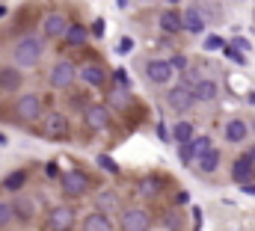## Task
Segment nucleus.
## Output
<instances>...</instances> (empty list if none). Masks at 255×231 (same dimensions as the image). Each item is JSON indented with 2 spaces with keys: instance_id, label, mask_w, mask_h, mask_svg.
I'll list each match as a JSON object with an SVG mask.
<instances>
[{
  "instance_id": "f257e3e1",
  "label": "nucleus",
  "mask_w": 255,
  "mask_h": 231,
  "mask_svg": "<svg viewBox=\"0 0 255 231\" xmlns=\"http://www.w3.org/2000/svg\"><path fill=\"white\" fill-rule=\"evenodd\" d=\"M42 54H45V45H42V39H36V36H21V39L12 45V62H15L18 68H33V65H39Z\"/></svg>"
},
{
  "instance_id": "f03ea898",
  "label": "nucleus",
  "mask_w": 255,
  "mask_h": 231,
  "mask_svg": "<svg viewBox=\"0 0 255 231\" xmlns=\"http://www.w3.org/2000/svg\"><path fill=\"white\" fill-rule=\"evenodd\" d=\"M77 223V214L71 205H57L48 211V220H45V229L48 231H71Z\"/></svg>"
},
{
  "instance_id": "7ed1b4c3",
  "label": "nucleus",
  "mask_w": 255,
  "mask_h": 231,
  "mask_svg": "<svg viewBox=\"0 0 255 231\" xmlns=\"http://www.w3.org/2000/svg\"><path fill=\"white\" fill-rule=\"evenodd\" d=\"M193 104H196V92L187 83H178L166 92V107L175 113H187V110H193Z\"/></svg>"
},
{
  "instance_id": "20e7f679",
  "label": "nucleus",
  "mask_w": 255,
  "mask_h": 231,
  "mask_svg": "<svg viewBox=\"0 0 255 231\" xmlns=\"http://www.w3.org/2000/svg\"><path fill=\"white\" fill-rule=\"evenodd\" d=\"M60 190H63L65 199H80V196H86V190H89V178L80 172V169H68V172H63V178H60Z\"/></svg>"
},
{
  "instance_id": "39448f33",
  "label": "nucleus",
  "mask_w": 255,
  "mask_h": 231,
  "mask_svg": "<svg viewBox=\"0 0 255 231\" xmlns=\"http://www.w3.org/2000/svg\"><path fill=\"white\" fill-rule=\"evenodd\" d=\"M151 214L145 208H128L122 211V220H119V229L122 231H148L151 229Z\"/></svg>"
},
{
  "instance_id": "423d86ee",
  "label": "nucleus",
  "mask_w": 255,
  "mask_h": 231,
  "mask_svg": "<svg viewBox=\"0 0 255 231\" xmlns=\"http://www.w3.org/2000/svg\"><path fill=\"white\" fill-rule=\"evenodd\" d=\"M77 77H80V74H77L74 62H68V59H60V62L51 68V74H48V83H51L54 89H68V86H71Z\"/></svg>"
},
{
  "instance_id": "0eeeda50",
  "label": "nucleus",
  "mask_w": 255,
  "mask_h": 231,
  "mask_svg": "<svg viewBox=\"0 0 255 231\" xmlns=\"http://www.w3.org/2000/svg\"><path fill=\"white\" fill-rule=\"evenodd\" d=\"M15 116L21 118V121H27V124H33L39 116H42V98L33 92V95H21L18 101H15Z\"/></svg>"
},
{
  "instance_id": "6e6552de",
  "label": "nucleus",
  "mask_w": 255,
  "mask_h": 231,
  "mask_svg": "<svg viewBox=\"0 0 255 231\" xmlns=\"http://www.w3.org/2000/svg\"><path fill=\"white\" fill-rule=\"evenodd\" d=\"M172 65H169V59H148L145 62V77L154 83V86H166L169 80H172Z\"/></svg>"
},
{
  "instance_id": "1a4fd4ad",
  "label": "nucleus",
  "mask_w": 255,
  "mask_h": 231,
  "mask_svg": "<svg viewBox=\"0 0 255 231\" xmlns=\"http://www.w3.org/2000/svg\"><path fill=\"white\" fill-rule=\"evenodd\" d=\"M83 121H86L92 130H107L110 121H113V116H110V110H107L104 104H89L86 113H83Z\"/></svg>"
},
{
  "instance_id": "9d476101",
  "label": "nucleus",
  "mask_w": 255,
  "mask_h": 231,
  "mask_svg": "<svg viewBox=\"0 0 255 231\" xmlns=\"http://www.w3.org/2000/svg\"><path fill=\"white\" fill-rule=\"evenodd\" d=\"M68 18H65L63 12H48L45 15V21H42V30H45V36H51V39H65V33H68Z\"/></svg>"
},
{
  "instance_id": "9b49d317",
  "label": "nucleus",
  "mask_w": 255,
  "mask_h": 231,
  "mask_svg": "<svg viewBox=\"0 0 255 231\" xmlns=\"http://www.w3.org/2000/svg\"><path fill=\"white\" fill-rule=\"evenodd\" d=\"M157 24H160V30H163L166 36L184 33V12H178V9H163L160 18H157Z\"/></svg>"
},
{
  "instance_id": "f8f14e48",
  "label": "nucleus",
  "mask_w": 255,
  "mask_h": 231,
  "mask_svg": "<svg viewBox=\"0 0 255 231\" xmlns=\"http://www.w3.org/2000/svg\"><path fill=\"white\" fill-rule=\"evenodd\" d=\"M12 205H15V214H18V223H33L36 220V214H39V205H36V199H30V196H24V193H18L15 199H12Z\"/></svg>"
},
{
  "instance_id": "ddd939ff",
  "label": "nucleus",
  "mask_w": 255,
  "mask_h": 231,
  "mask_svg": "<svg viewBox=\"0 0 255 231\" xmlns=\"http://www.w3.org/2000/svg\"><path fill=\"white\" fill-rule=\"evenodd\" d=\"M21 83H24V74H21L18 65H3V68H0V92H3V95L18 92Z\"/></svg>"
},
{
  "instance_id": "4468645a",
  "label": "nucleus",
  "mask_w": 255,
  "mask_h": 231,
  "mask_svg": "<svg viewBox=\"0 0 255 231\" xmlns=\"http://www.w3.org/2000/svg\"><path fill=\"white\" fill-rule=\"evenodd\" d=\"M232 178H235V184H241V187L253 184V178H255V163L247 157V154H241V157L232 163Z\"/></svg>"
},
{
  "instance_id": "2eb2a0df",
  "label": "nucleus",
  "mask_w": 255,
  "mask_h": 231,
  "mask_svg": "<svg viewBox=\"0 0 255 231\" xmlns=\"http://www.w3.org/2000/svg\"><path fill=\"white\" fill-rule=\"evenodd\" d=\"M80 231H113V220H110V214L92 211V214H86V217H83Z\"/></svg>"
},
{
  "instance_id": "dca6fc26",
  "label": "nucleus",
  "mask_w": 255,
  "mask_h": 231,
  "mask_svg": "<svg viewBox=\"0 0 255 231\" xmlns=\"http://www.w3.org/2000/svg\"><path fill=\"white\" fill-rule=\"evenodd\" d=\"M193 92H196V101H199V104H211V101H217L220 86H217L211 77H199L196 86H193Z\"/></svg>"
},
{
  "instance_id": "f3484780",
  "label": "nucleus",
  "mask_w": 255,
  "mask_h": 231,
  "mask_svg": "<svg viewBox=\"0 0 255 231\" xmlns=\"http://www.w3.org/2000/svg\"><path fill=\"white\" fill-rule=\"evenodd\" d=\"M253 130V124H247L244 118H232L226 127H223V136H226V142H232V145H238V142H244L247 139V133Z\"/></svg>"
},
{
  "instance_id": "a211bd4d",
  "label": "nucleus",
  "mask_w": 255,
  "mask_h": 231,
  "mask_svg": "<svg viewBox=\"0 0 255 231\" xmlns=\"http://www.w3.org/2000/svg\"><path fill=\"white\" fill-rule=\"evenodd\" d=\"M160 190H163V181L154 178V175H145V178L136 181V196L139 199H154V196H160Z\"/></svg>"
},
{
  "instance_id": "6ab92c4d",
  "label": "nucleus",
  "mask_w": 255,
  "mask_h": 231,
  "mask_svg": "<svg viewBox=\"0 0 255 231\" xmlns=\"http://www.w3.org/2000/svg\"><path fill=\"white\" fill-rule=\"evenodd\" d=\"M184 33H190V36L205 33V15H202L196 6H187V9H184Z\"/></svg>"
},
{
  "instance_id": "aec40b11",
  "label": "nucleus",
  "mask_w": 255,
  "mask_h": 231,
  "mask_svg": "<svg viewBox=\"0 0 255 231\" xmlns=\"http://www.w3.org/2000/svg\"><path fill=\"white\" fill-rule=\"evenodd\" d=\"M196 139V127H193V121H175L172 124V142L175 145H187V142H193Z\"/></svg>"
},
{
  "instance_id": "412c9836",
  "label": "nucleus",
  "mask_w": 255,
  "mask_h": 231,
  "mask_svg": "<svg viewBox=\"0 0 255 231\" xmlns=\"http://www.w3.org/2000/svg\"><path fill=\"white\" fill-rule=\"evenodd\" d=\"M80 80H83L86 86H104V83H107V71H104L101 65H83V68H80Z\"/></svg>"
},
{
  "instance_id": "4be33fe9",
  "label": "nucleus",
  "mask_w": 255,
  "mask_h": 231,
  "mask_svg": "<svg viewBox=\"0 0 255 231\" xmlns=\"http://www.w3.org/2000/svg\"><path fill=\"white\" fill-rule=\"evenodd\" d=\"M95 211H101V214H113L116 208H119V196L113 193V190H104V193H98L95 196Z\"/></svg>"
},
{
  "instance_id": "5701e85b",
  "label": "nucleus",
  "mask_w": 255,
  "mask_h": 231,
  "mask_svg": "<svg viewBox=\"0 0 255 231\" xmlns=\"http://www.w3.org/2000/svg\"><path fill=\"white\" fill-rule=\"evenodd\" d=\"M48 136H68V118L63 113H54L48 116Z\"/></svg>"
},
{
  "instance_id": "b1692460",
  "label": "nucleus",
  "mask_w": 255,
  "mask_h": 231,
  "mask_svg": "<svg viewBox=\"0 0 255 231\" xmlns=\"http://www.w3.org/2000/svg\"><path fill=\"white\" fill-rule=\"evenodd\" d=\"M89 36H92V33H89L83 24H71V27H68V33H65V42H68L71 48H80Z\"/></svg>"
},
{
  "instance_id": "393cba45",
  "label": "nucleus",
  "mask_w": 255,
  "mask_h": 231,
  "mask_svg": "<svg viewBox=\"0 0 255 231\" xmlns=\"http://www.w3.org/2000/svg\"><path fill=\"white\" fill-rule=\"evenodd\" d=\"M196 166H199V172H205V175L217 172V166H220V148H211L205 157L196 160Z\"/></svg>"
},
{
  "instance_id": "a878e982",
  "label": "nucleus",
  "mask_w": 255,
  "mask_h": 231,
  "mask_svg": "<svg viewBox=\"0 0 255 231\" xmlns=\"http://www.w3.org/2000/svg\"><path fill=\"white\" fill-rule=\"evenodd\" d=\"M24 184H27V172H24V169H18V172H12L9 178H6V181H3V190H6V193H15V196H18Z\"/></svg>"
},
{
  "instance_id": "bb28decb",
  "label": "nucleus",
  "mask_w": 255,
  "mask_h": 231,
  "mask_svg": "<svg viewBox=\"0 0 255 231\" xmlns=\"http://www.w3.org/2000/svg\"><path fill=\"white\" fill-rule=\"evenodd\" d=\"M211 148H214V142H211V136H205V133H202V136H196V139L190 142L193 160H199V157H205V154H208Z\"/></svg>"
},
{
  "instance_id": "cd10ccee",
  "label": "nucleus",
  "mask_w": 255,
  "mask_h": 231,
  "mask_svg": "<svg viewBox=\"0 0 255 231\" xmlns=\"http://www.w3.org/2000/svg\"><path fill=\"white\" fill-rule=\"evenodd\" d=\"M9 223H18L15 205H12V202H0V229H6Z\"/></svg>"
},
{
  "instance_id": "c85d7f7f",
  "label": "nucleus",
  "mask_w": 255,
  "mask_h": 231,
  "mask_svg": "<svg viewBox=\"0 0 255 231\" xmlns=\"http://www.w3.org/2000/svg\"><path fill=\"white\" fill-rule=\"evenodd\" d=\"M98 166H101V169H107L110 175H119V172H122V169H119V163H116L110 154H98Z\"/></svg>"
},
{
  "instance_id": "c756f323",
  "label": "nucleus",
  "mask_w": 255,
  "mask_h": 231,
  "mask_svg": "<svg viewBox=\"0 0 255 231\" xmlns=\"http://www.w3.org/2000/svg\"><path fill=\"white\" fill-rule=\"evenodd\" d=\"M223 54H226V59H232V62H238V65H244V62H247V57H244V54H241V51H238V48H235L232 42H229V45L223 48Z\"/></svg>"
},
{
  "instance_id": "7c9ffc66",
  "label": "nucleus",
  "mask_w": 255,
  "mask_h": 231,
  "mask_svg": "<svg viewBox=\"0 0 255 231\" xmlns=\"http://www.w3.org/2000/svg\"><path fill=\"white\" fill-rule=\"evenodd\" d=\"M169 65H172L175 71H187V65H190V62H187L184 54H172V57H169Z\"/></svg>"
},
{
  "instance_id": "2f4dec72",
  "label": "nucleus",
  "mask_w": 255,
  "mask_h": 231,
  "mask_svg": "<svg viewBox=\"0 0 255 231\" xmlns=\"http://www.w3.org/2000/svg\"><path fill=\"white\" fill-rule=\"evenodd\" d=\"M89 33H92L95 39H104V33H107V21H104V18H98V21L89 27Z\"/></svg>"
},
{
  "instance_id": "473e14b6",
  "label": "nucleus",
  "mask_w": 255,
  "mask_h": 231,
  "mask_svg": "<svg viewBox=\"0 0 255 231\" xmlns=\"http://www.w3.org/2000/svg\"><path fill=\"white\" fill-rule=\"evenodd\" d=\"M163 229H169V231L178 229V214H175V211H166V214H163Z\"/></svg>"
},
{
  "instance_id": "72a5a7b5",
  "label": "nucleus",
  "mask_w": 255,
  "mask_h": 231,
  "mask_svg": "<svg viewBox=\"0 0 255 231\" xmlns=\"http://www.w3.org/2000/svg\"><path fill=\"white\" fill-rule=\"evenodd\" d=\"M220 48H226V42L220 36H208L205 39V51H220Z\"/></svg>"
},
{
  "instance_id": "f704fd0d",
  "label": "nucleus",
  "mask_w": 255,
  "mask_h": 231,
  "mask_svg": "<svg viewBox=\"0 0 255 231\" xmlns=\"http://www.w3.org/2000/svg\"><path fill=\"white\" fill-rule=\"evenodd\" d=\"M130 51H133V39L130 36H122L119 45H116V54H130Z\"/></svg>"
},
{
  "instance_id": "c9c22d12",
  "label": "nucleus",
  "mask_w": 255,
  "mask_h": 231,
  "mask_svg": "<svg viewBox=\"0 0 255 231\" xmlns=\"http://www.w3.org/2000/svg\"><path fill=\"white\" fill-rule=\"evenodd\" d=\"M113 77H116V86H119V89H130V77H128L122 68H119V71H116Z\"/></svg>"
},
{
  "instance_id": "e433bc0d",
  "label": "nucleus",
  "mask_w": 255,
  "mask_h": 231,
  "mask_svg": "<svg viewBox=\"0 0 255 231\" xmlns=\"http://www.w3.org/2000/svg\"><path fill=\"white\" fill-rule=\"evenodd\" d=\"M178 157H181V163H190V160H193L190 142H187V145H178Z\"/></svg>"
},
{
  "instance_id": "4c0bfd02",
  "label": "nucleus",
  "mask_w": 255,
  "mask_h": 231,
  "mask_svg": "<svg viewBox=\"0 0 255 231\" xmlns=\"http://www.w3.org/2000/svg\"><path fill=\"white\" fill-rule=\"evenodd\" d=\"M45 175H48V178H63V172H60L57 163H48V166H45Z\"/></svg>"
},
{
  "instance_id": "58836bf2",
  "label": "nucleus",
  "mask_w": 255,
  "mask_h": 231,
  "mask_svg": "<svg viewBox=\"0 0 255 231\" xmlns=\"http://www.w3.org/2000/svg\"><path fill=\"white\" fill-rule=\"evenodd\" d=\"M232 45H235V48H238L241 54H247V51H250V42H247V39H241V36H238V39H235Z\"/></svg>"
},
{
  "instance_id": "ea45409f",
  "label": "nucleus",
  "mask_w": 255,
  "mask_h": 231,
  "mask_svg": "<svg viewBox=\"0 0 255 231\" xmlns=\"http://www.w3.org/2000/svg\"><path fill=\"white\" fill-rule=\"evenodd\" d=\"M193 223L196 229H202V208H193Z\"/></svg>"
},
{
  "instance_id": "a19ab883",
  "label": "nucleus",
  "mask_w": 255,
  "mask_h": 231,
  "mask_svg": "<svg viewBox=\"0 0 255 231\" xmlns=\"http://www.w3.org/2000/svg\"><path fill=\"white\" fill-rule=\"evenodd\" d=\"M175 202H178V205H187V193H184V190H181V193H178V196H175Z\"/></svg>"
},
{
  "instance_id": "79ce46f5",
  "label": "nucleus",
  "mask_w": 255,
  "mask_h": 231,
  "mask_svg": "<svg viewBox=\"0 0 255 231\" xmlns=\"http://www.w3.org/2000/svg\"><path fill=\"white\" fill-rule=\"evenodd\" d=\"M241 190H244L247 196H255V184H247V187H241Z\"/></svg>"
},
{
  "instance_id": "37998d69",
  "label": "nucleus",
  "mask_w": 255,
  "mask_h": 231,
  "mask_svg": "<svg viewBox=\"0 0 255 231\" xmlns=\"http://www.w3.org/2000/svg\"><path fill=\"white\" fill-rule=\"evenodd\" d=\"M247 157H250V160H253V163H255V142H253V145H250V148H247Z\"/></svg>"
},
{
  "instance_id": "c03bdc74",
  "label": "nucleus",
  "mask_w": 255,
  "mask_h": 231,
  "mask_svg": "<svg viewBox=\"0 0 255 231\" xmlns=\"http://www.w3.org/2000/svg\"><path fill=\"white\" fill-rule=\"evenodd\" d=\"M163 3H169V6H172V9H175V6H178V3H181V0H163Z\"/></svg>"
},
{
  "instance_id": "a18cd8bd",
  "label": "nucleus",
  "mask_w": 255,
  "mask_h": 231,
  "mask_svg": "<svg viewBox=\"0 0 255 231\" xmlns=\"http://www.w3.org/2000/svg\"><path fill=\"white\" fill-rule=\"evenodd\" d=\"M119 6H122V9H125V6H128V0H119Z\"/></svg>"
},
{
  "instance_id": "49530a36",
  "label": "nucleus",
  "mask_w": 255,
  "mask_h": 231,
  "mask_svg": "<svg viewBox=\"0 0 255 231\" xmlns=\"http://www.w3.org/2000/svg\"><path fill=\"white\" fill-rule=\"evenodd\" d=\"M250 101H253V104H255V92H253V95H250Z\"/></svg>"
},
{
  "instance_id": "de8ad7c7",
  "label": "nucleus",
  "mask_w": 255,
  "mask_h": 231,
  "mask_svg": "<svg viewBox=\"0 0 255 231\" xmlns=\"http://www.w3.org/2000/svg\"><path fill=\"white\" fill-rule=\"evenodd\" d=\"M253 130H255V121H253Z\"/></svg>"
}]
</instances>
